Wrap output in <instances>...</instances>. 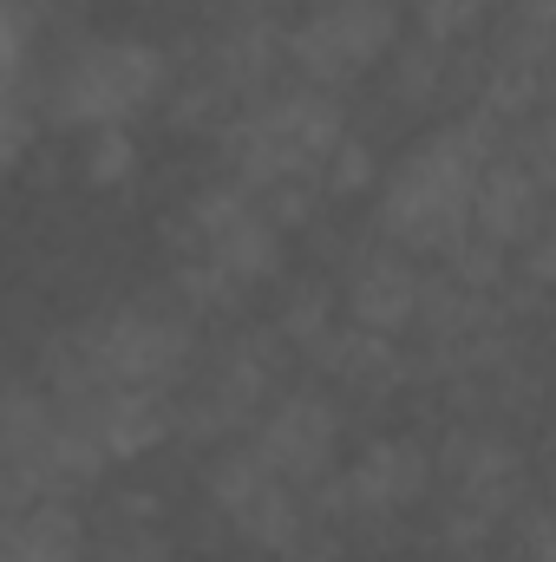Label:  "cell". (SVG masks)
<instances>
[{
	"label": "cell",
	"instance_id": "cell-20",
	"mask_svg": "<svg viewBox=\"0 0 556 562\" xmlns=\"http://www.w3.org/2000/svg\"><path fill=\"white\" fill-rule=\"evenodd\" d=\"M438 262H445V276L458 281V288H478V294H498L504 276H511V249H504V243H491L485 229H465Z\"/></svg>",
	"mask_w": 556,
	"mask_h": 562
},
{
	"label": "cell",
	"instance_id": "cell-7",
	"mask_svg": "<svg viewBox=\"0 0 556 562\" xmlns=\"http://www.w3.org/2000/svg\"><path fill=\"white\" fill-rule=\"evenodd\" d=\"M203 497H210V510H216L249 550H263V557H294V550L308 543V524H314L308 491H294L249 438L210 451V464H203Z\"/></svg>",
	"mask_w": 556,
	"mask_h": 562
},
{
	"label": "cell",
	"instance_id": "cell-29",
	"mask_svg": "<svg viewBox=\"0 0 556 562\" xmlns=\"http://www.w3.org/2000/svg\"><path fill=\"white\" fill-rule=\"evenodd\" d=\"M498 13H537L556 26V0H498Z\"/></svg>",
	"mask_w": 556,
	"mask_h": 562
},
{
	"label": "cell",
	"instance_id": "cell-16",
	"mask_svg": "<svg viewBox=\"0 0 556 562\" xmlns=\"http://www.w3.org/2000/svg\"><path fill=\"white\" fill-rule=\"evenodd\" d=\"M92 557V530L86 510L73 497H46V504H20L0 517V562H86Z\"/></svg>",
	"mask_w": 556,
	"mask_h": 562
},
{
	"label": "cell",
	"instance_id": "cell-22",
	"mask_svg": "<svg viewBox=\"0 0 556 562\" xmlns=\"http://www.w3.org/2000/svg\"><path fill=\"white\" fill-rule=\"evenodd\" d=\"M498 20V0H419V33L438 46H471Z\"/></svg>",
	"mask_w": 556,
	"mask_h": 562
},
{
	"label": "cell",
	"instance_id": "cell-24",
	"mask_svg": "<svg viewBox=\"0 0 556 562\" xmlns=\"http://www.w3.org/2000/svg\"><path fill=\"white\" fill-rule=\"evenodd\" d=\"M92 562H177V557H170V543H164L157 524L119 517V524H105V537L92 543Z\"/></svg>",
	"mask_w": 556,
	"mask_h": 562
},
{
	"label": "cell",
	"instance_id": "cell-23",
	"mask_svg": "<svg viewBox=\"0 0 556 562\" xmlns=\"http://www.w3.org/2000/svg\"><path fill=\"white\" fill-rule=\"evenodd\" d=\"M380 177H387V170H380V157H374V144H367V138H354V132H347V138H341V150L327 157V170H321V190L347 203V196H367V190H380Z\"/></svg>",
	"mask_w": 556,
	"mask_h": 562
},
{
	"label": "cell",
	"instance_id": "cell-17",
	"mask_svg": "<svg viewBox=\"0 0 556 562\" xmlns=\"http://www.w3.org/2000/svg\"><path fill=\"white\" fill-rule=\"evenodd\" d=\"M478 53H485L491 72H537V79H544V66L556 59V26L537 20V13H498V20L485 26Z\"/></svg>",
	"mask_w": 556,
	"mask_h": 562
},
{
	"label": "cell",
	"instance_id": "cell-1",
	"mask_svg": "<svg viewBox=\"0 0 556 562\" xmlns=\"http://www.w3.org/2000/svg\"><path fill=\"white\" fill-rule=\"evenodd\" d=\"M511 125H498L491 112L465 105L445 125H432L419 144H407L380 190H374V236L400 243L407 256H445L465 229H471V203H478V177L485 164H498L511 150Z\"/></svg>",
	"mask_w": 556,
	"mask_h": 562
},
{
	"label": "cell",
	"instance_id": "cell-15",
	"mask_svg": "<svg viewBox=\"0 0 556 562\" xmlns=\"http://www.w3.org/2000/svg\"><path fill=\"white\" fill-rule=\"evenodd\" d=\"M556 216V196L504 150L498 164H485L478 177V203H471V229H485L491 243H504L511 256H524L537 243V229Z\"/></svg>",
	"mask_w": 556,
	"mask_h": 562
},
{
	"label": "cell",
	"instance_id": "cell-6",
	"mask_svg": "<svg viewBox=\"0 0 556 562\" xmlns=\"http://www.w3.org/2000/svg\"><path fill=\"white\" fill-rule=\"evenodd\" d=\"M177 249L197 256V262H210V269H223L243 288H263L288 262V229L269 216V203L256 190H243L236 177H223V183L190 190V203L177 210Z\"/></svg>",
	"mask_w": 556,
	"mask_h": 562
},
{
	"label": "cell",
	"instance_id": "cell-2",
	"mask_svg": "<svg viewBox=\"0 0 556 562\" xmlns=\"http://www.w3.org/2000/svg\"><path fill=\"white\" fill-rule=\"evenodd\" d=\"M203 321L177 301H112L92 307L79 327L40 347V386H138V393H184L203 367Z\"/></svg>",
	"mask_w": 556,
	"mask_h": 562
},
{
	"label": "cell",
	"instance_id": "cell-28",
	"mask_svg": "<svg viewBox=\"0 0 556 562\" xmlns=\"http://www.w3.org/2000/svg\"><path fill=\"white\" fill-rule=\"evenodd\" d=\"M314 0H223V13H263V20H288V13H308Z\"/></svg>",
	"mask_w": 556,
	"mask_h": 562
},
{
	"label": "cell",
	"instance_id": "cell-5",
	"mask_svg": "<svg viewBox=\"0 0 556 562\" xmlns=\"http://www.w3.org/2000/svg\"><path fill=\"white\" fill-rule=\"evenodd\" d=\"M281 360H288V340L276 327H249V334H230L223 347H210V360L177 393V438H190V445L249 438L256 419L269 413V400L281 393Z\"/></svg>",
	"mask_w": 556,
	"mask_h": 562
},
{
	"label": "cell",
	"instance_id": "cell-10",
	"mask_svg": "<svg viewBox=\"0 0 556 562\" xmlns=\"http://www.w3.org/2000/svg\"><path fill=\"white\" fill-rule=\"evenodd\" d=\"M249 445L276 464L294 491H321L341 458V400L327 386H281L256 419Z\"/></svg>",
	"mask_w": 556,
	"mask_h": 562
},
{
	"label": "cell",
	"instance_id": "cell-4",
	"mask_svg": "<svg viewBox=\"0 0 556 562\" xmlns=\"http://www.w3.org/2000/svg\"><path fill=\"white\" fill-rule=\"evenodd\" d=\"M347 138V105L341 92H321V86H301L288 79L276 92H263L256 105H243L230 125H223V164L243 190L269 196L281 183H321L327 157Z\"/></svg>",
	"mask_w": 556,
	"mask_h": 562
},
{
	"label": "cell",
	"instance_id": "cell-3",
	"mask_svg": "<svg viewBox=\"0 0 556 562\" xmlns=\"http://www.w3.org/2000/svg\"><path fill=\"white\" fill-rule=\"evenodd\" d=\"M170 53L138 33H79L40 72V105L53 132H112L170 105Z\"/></svg>",
	"mask_w": 556,
	"mask_h": 562
},
{
	"label": "cell",
	"instance_id": "cell-13",
	"mask_svg": "<svg viewBox=\"0 0 556 562\" xmlns=\"http://www.w3.org/2000/svg\"><path fill=\"white\" fill-rule=\"evenodd\" d=\"M66 413L92 425L112 464H138L164 438H177V393H138V386H66L53 393Z\"/></svg>",
	"mask_w": 556,
	"mask_h": 562
},
{
	"label": "cell",
	"instance_id": "cell-26",
	"mask_svg": "<svg viewBox=\"0 0 556 562\" xmlns=\"http://www.w3.org/2000/svg\"><path fill=\"white\" fill-rule=\"evenodd\" d=\"M518 530H524V557L531 562H556V497L531 504V510L518 517Z\"/></svg>",
	"mask_w": 556,
	"mask_h": 562
},
{
	"label": "cell",
	"instance_id": "cell-25",
	"mask_svg": "<svg viewBox=\"0 0 556 562\" xmlns=\"http://www.w3.org/2000/svg\"><path fill=\"white\" fill-rule=\"evenodd\" d=\"M511 157H518V164H524V170L556 196V112H537V119L511 138Z\"/></svg>",
	"mask_w": 556,
	"mask_h": 562
},
{
	"label": "cell",
	"instance_id": "cell-9",
	"mask_svg": "<svg viewBox=\"0 0 556 562\" xmlns=\"http://www.w3.org/2000/svg\"><path fill=\"white\" fill-rule=\"evenodd\" d=\"M438 484V451L419 445L407 431L393 438H374L341 477H327L314 491V517H341V524H393L419 510Z\"/></svg>",
	"mask_w": 556,
	"mask_h": 562
},
{
	"label": "cell",
	"instance_id": "cell-11",
	"mask_svg": "<svg viewBox=\"0 0 556 562\" xmlns=\"http://www.w3.org/2000/svg\"><path fill=\"white\" fill-rule=\"evenodd\" d=\"M438 484L452 491V504L491 524L524 517V451L498 425H452L438 438Z\"/></svg>",
	"mask_w": 556,
	"mask_h": 562
},
{
	"label": "cell",
	"instance_id": "cell-27",
	"mask_svg": "<svg viewBox=\"0 0 556 562\" xmlns=\"http://www.w3.org/2000/svg\"><path fill=\"white\" fill-rule=\"evenodd\" d=\"M518 262H524V276L537 281V288H556V216L537 229V243H531Z\"/></svg>",
	"mask_w": 556,
	"mask_h": 562
},
{
	"label": "cell",
	"instance_id": "cell-19",
	"mask_svg": "<svg viewBox=\"0 0 556 562\" xmlns=\"http://www.w3.org/2000/svg\"><path fill=\"white\" fill-rule=\"evenodd\" d=\"M144 150L132 138V125H112V132H86L79 144V177L92 183V190H125L132 177H138Z\"/></svg>",
	"mask_w": 556,
	"mask_h": 562
},
{
	"label": "cell",
	"instance_id": "cell-30",
	"mask_svg": "<svg viewBox=\"0 0 556 562\" xmlns=\"http://www.w3.org/2000/svg\"><path fill=\"white\" fill-rule=\"evenodd\" d=\"M544 112H556V59L544 66Z\"/></svg>",
	"mask_w": 556,
	"mask_h": 562
},
{
	"label": "cell",
	"instance_id": "cell-12",
	"mask_svg": "<svg viewBox=\"0 0 556 562\" xmlns=\"http://www.w3.org/2000/svg\"><path fill=\"white\" fill-rule=\"evenodd\" d=\"M425 269H419V256H407L400 243H387V236H374V243H360L354 256H347V269H341V314L354 321V327H367V334H387V340H407L419 327V307H425Z\"/></svg>",
	"mask_w": 556,
	"mask_h": 562
},
{
	"label": "cell",
	"instance_id": "cell-8",
	"mask_svg": "<svg viewBox=\"0 0 556 562\" xmlns=\"http://www.w3.org/2000/svg\"><path fill=\"white\" fill-rule=\"evenodd\" d=\"M400 53V7L393 0H314L288 20V72L301 86L341 92L380 72Z\"/></svg>",
	"mask_w": 556,
	"mask_h": 562
},
{
	"label": "cell",
	"instance_id": "cell-21",
	"mask_svg": "<svg viewBox=\"0 0 556 562\" xmlns=\"http://www.w3.org/2000/svg\"><path fill=\"white\" fill-rule=\"evenodd\" d=\"M243 294H249L243 281H230L223 269H210V262H197V256H184V262H177V276H170V301H177V307H190L197 321L230 314Z\"/></svg>",
	"mask_w": 556,
	"mask_h": 562
},
{
	"label": "cell",
	"instance_id": "cell-18",
	"mask_svg": "<svg viewBox=\"0 0 556 562\" xmlns=\"http://www.w3.org/2000/svg\"><path fill=\"white\" fill-rule=\"evenodd\" d=\"M341 321H347V314H341V294H327V288H294L276 314V334L288 340V353L314 360V353L341 334Z\"/></svg>",
	"mask_w": 556,
	"mask_h": 562
},
{
	"label": "cell",
	"instance_id": "cell-14",
	"mask_svg": "<svg viewBox=\"0 0 556 562\" xmlns=\"http://www.w3.org/2000/svg\"><path fill=\"white\" fill-rule=\"evenodd\" d=\"M387 79V105L393 112H413V119H432L445 105H471L478 99V79H485V59H471L465 46H438V40H400V53L380 66Z\"/></svg>",
	"mask_w": 556,
	"mask_h": 562
}]
</instances>
